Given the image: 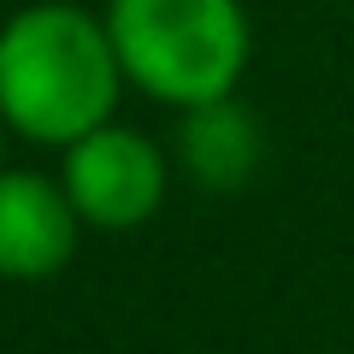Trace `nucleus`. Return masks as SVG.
Wrapping results in <instances>:
<instances>
[{"instance_id":"1","label":"nucleus","mask_w":354,"mask_h":354,"mask_svg":"<svg viewBox=\"0 0 354 354\" xmlns=\"http://www.w3.org/2000/svg\"><path fill=\"white\" fill-rule=\"evenodd\" d=\"M118 48L113 30L83 6L41 0L0 30V113L30 142H83L101 130L118 101Z\"/></svg>"},{"instance_id":"2","label":"nucleus","mask_w":354,"mask_h":354,"mask_svg":"<svg viewBox=\"0 0 354 354\" xmlns=\"http://www.w3.org/2000/svg\"><path fill=\"white\" fill-rule=\"evenodd\" d=\"M106 30L130 83L183 113L236 95L248 71L242 0H113Z\"/></svg>"},{"instance_id":"3","label":"nucleus","mask_w":354,"mask_h":354,"mask_svg":"<svg viewBox=\"0 0 354 354\" xmlns=\"http://www.w3.org/2000/svg\"><path fill=\"white\" fill-rule=\"evenodd\" d=\"M65 195L77 218L101 230H130L160 213L165 201V160L142 130L101 124L65 153Z\"/></svg>"},{"instance_id":"4","label":"nucleus","mask_w":354,"mask_h":354,"mask_svg":"<svg viewBox=\"0 0 354 354\" xmlns=\"http://www.w3.org/2000/svg\"><path fill=\"white\" fill-rule=\"evenodd\" d=\"M77 248V207L36 171L0 177V278H48Z\"/></svg>"},{"instance_id":"5","label":"nucleus","mask_w":354,"mask_h":354,"mask_svg":"<svg viewBox=\"0 0 354 354\" xmlns=\"http://www.w3.org/2000/svg\"><path fill=\"white\" fill-rule=\"evenodd\" d=\"M177 148H183V165L195 171V183H207V189H242L254 177V165H260L266 142H260L254 113L236 95H225V101H207V106L183 113Z\"/></svg>"}]
</instances>
